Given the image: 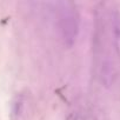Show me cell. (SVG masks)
<instances>
[{"label": "cell", "mask_w": 120, "mask_h": 120, "mask_svg": "<svg viewBox=\"0 0 120 120\" xmlns=\"http://www.w3.org/2000/svg\"><path fill=\"white\" fill-rule=\"evenodd\" d=\"M59 26L66 47H72L79 33V14L73 3H59Z\"/></svg>", "instance_id": "1"}, {"label": "cell", "mask_w": 120, "mask_h": 120, "mask_svg": "<svg viewBox=\"0 0 120 120\" xmlns=\"http://www.w3.org/2000/svg\"><path fill=\"white\" fill-rule=\"evenodd\" d=\"M111 25H112V34H113L114 47L116 49V53L120 55V13L119 12L112 13Z\"/></svg>", "instance_id": "2"}]
</instances>
